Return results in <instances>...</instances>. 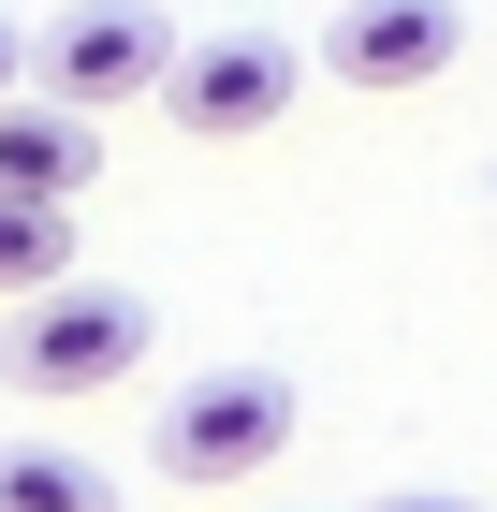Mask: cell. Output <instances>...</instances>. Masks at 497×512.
Listing matches in <instances>:
<instances>
[{
    "mask_svg": "<svg viewBox=\"0 0 497 512\" xmlns=\"http://www.w3.org/2000/svg\"><path fill=\"white\" fill-rule=\"evenodd\" d=\"M147 293H117V278H59V293H30V308L0 322V381L15 395H117L132 366H147Z\"/></svg>",
    "mask_w": 497,
    "mask_h": 512,
    "instance_id": "cell-1",
    "label": "cell"
},
{
    "mask_svg": "<svg viewBox=\"0 0 497 512\" xmlns=\"http://www.w3.org/2000/svg\"><path fill=\"white\" fill-rule=\"evenodd\" d=\"M147 454H161L176 483H249V469H278V454H293V381H278V366H191V381L161 395Z\"/></svg>",
    "mask_w": 497,
    "mask_h": 512,
    "instance_id": "cell-2",
    "label": "cell"
},
{
    "mask_svg": "<svg viewBox=\"0 0 497 512\" xmlns=\"http://www.w3.org/2000/svg\"><path fill=\"white\" fill-rule=\"evenodd\" d=\"M161 74H176V30H161L147 0H74V15H44L30 30V88H59V103H161Z\"/></svg>",
    "mask_w": 497,
    "mask_h": 512,
    "instance_id": "cell-3",
    "label": "cell"
},
{
    "mask_svg": "<svg viewBox=\"0 0 497 512\" xmlns=\"http://www.w3.org/2000/svg\"><path fill=\"white\" fill-rule=\"evenodd\" d=\"M293 88H307V59H293L278 30H205V44H176L161 118H176V132H205V147H234V132H264Z\"/></svg>",
    "mask_w": 497,
    "mask_h": 512,
    "instance_id": "cell-4",
    "label": "cell"
},
{
    "mask_svg": "<svg viewBox=\"0 0 497 512\" xmlns=\"http://www.w3.org/2000/svg\"><path fill=\"white\" fill-rule=\"evenodd\" d=\"M454 44H468L454 0H337V15H322V74L366 88V103H410V88L454 74Z\"/></svg>",
    "mask_w": 497,
    "mask_h": 512,
    "instance_id": "cell-5",
    "label": "cell"
},
{
    "mask_svg": "<svg viewBox=\"0 0 497 512\" xmlns=\"http://www.w3.org/2000/svg\"><path fill=\"white\" fill-rule=\"evenodd\" d=\"M88 176H103V118H88V103H59V88H44V103H15V88H0V191L74 205Z\"/></svg>",
    "mask_w": 497,
    "mask_h": 512,
    "instance_id": "cell-6",
    "label": "cell"
},
{
    "mask_svg": "<svg viewBox=\"0 0 497 512\" xmlns=\"http://www.w3.org/2000/svg\"><path fill=\"white\" fill-rule=\"evenodd\" d=\"M59 278H74V205L0 191V308H30V293H59Z\"/></svg>",
    "mask_w": 497,
    "mask_h": 512,
    "instance_id": "cell-7",
    "label": "cell"
},
{
    "mask_svg": "<svg viewBox=\"0 0 497 512\" xmlns=\"http://www.w3.org/2000/svg\"><path fill=\"white\" fill-rule=\"evenodd\" d=\"M0 512H117V483L59 439H0Z\"/></svg>",
    "mask_w": 497,
    "mask_h": 512,
    "instance_id": "cell-8",
    "label": "cell"
},
{
    "mask_svg": "<svg viewBox=\"0 0 497 512\" xmlns=\"http://www.w3.org/2000/svg\"><path fill=\"white\" fill-rule=\"evenodd\" d=\"M381 512H483V498H439V483H410V498H381Z\"/></svg>",
    "mask_w": 497,
    "mask_h": 512,
    "instance_id": "cell-9",
    "label": "cell"
},
{
    "mask_svg": "<svg viewBox=\"0 0 497 512\" xmlns=\"http://www.w3.org/2000/svg\"><path fill=\"white\" fill-rule=\"evenodd\" d=\"M15 74H30V30H15V15H0V88H15Z\"/></svg>",
    "mask_w": 497,
    "mask_h": 512,
    "instance_id": "cell-10",
    "label": "cell"
}]
</instances>
